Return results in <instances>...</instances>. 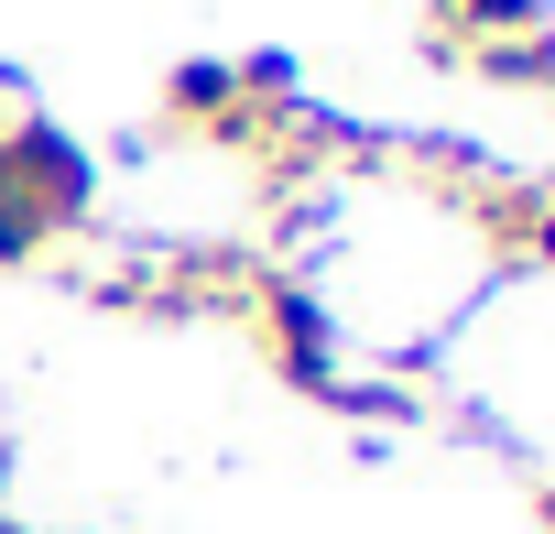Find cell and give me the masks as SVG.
Masks as SVG:
<instances>
[{
  "label": "cell",
  "instance_id": "7a4b0ae2",
  "mask_svg": "<svg viewBox=\"0 0 555 534\" xmlns=\"http://www.w3.org/2000/svg\"><path fill=\"white\" fill-rule=\"evenodd\" d=\"M0 196H12V207H34L55 240L88 218V153L66 142V120H0Z\"/></svg>",
  "mask_w": 555,
  "mask_h": 534
},
{
  "label": "cell",
  "instance_id": "6da1fadb",
  "mask_svg": "<svg viewBox=\"0 0 555 534\" xmlns=\"http://www.w3.org/2000/svg\"><path fill=\"white\" fill-rule=\"evenodd\" d=\"M240 328L261 339V360L284 371L295 393H327V382H338V317L317 306V284L295 274V262H261V284H250Z\"/></svg>",
  "mask_w": 555,
  "mask_h": 534
},
{
  "label": "cell",
  "instance_id": "3957f363",
  "mask_svg": "<svg viewBox=\"0 0 555 534\" xmlns=\"http://www.w3.org/2000/svg\"><path fill=\"white\" fill-rule=\"evenodd\" d=\"M436 12V34H425V55L436 66H457L468 44H490V34H533L544 23V0H425Z\"/></svg>",
  "mask_w": 555,
  "mask_h": 534
},
{
  "label": "cell",
  "instance_id": "5b68a950",
  "mask_svg": "<svg viewBox=\"0 0 555 534\" xmlns=\"http://www.w3.org/2000/svg\"><path fill=\"white\" fill-rule=\"evenodd\" d=\"M0 534H12V523H0Z\"/></svg>",
  "mask_w": 555,
  "mask_h": 534
},
{
  "label": "cell",
  "instance_id": "277c9868",
  "mask_svg": "<svg viewBox=\"0 0 555 534\" xmlns=\"http://www.w3.org/2000/svg\"><path fill=\"white\" fill-rule=\"evenodd\" d=\"M0 120H12V88H0Z\"/></svg>",
  "mask_w": 555,
  "mask_h": 534
}]
</instances>
